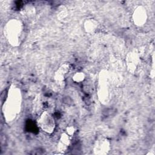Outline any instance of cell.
Wrapping results in <instances>:
<instances>
[{
    "label": "cell",
    "instance_id": "6da1fadb",
    "mask_svg": "<svg viewBox=\"0 0 155 155\" xmlns=\"http://www.w3.org/2000/svg\"><path fill=\"white\" fill-rule=\"evenodd\" d=\"M135 19L136 18V22H139V24L144 22L145 17L146 16V12L144 9H142L141 7H139L135 12Z\"/></svg>",
    "mask_w": 155,
    "mask_h": 155
}]
</instances>
